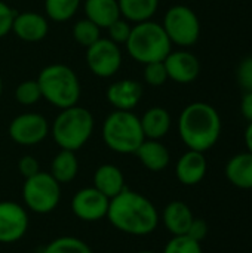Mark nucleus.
Segmentation results:
<instances>
[{
  "instance_id": "obj_34",
  "label": "nucleus",
  "mask_w": 252,
  "mask_h": 253,
  "mask_svg": "<svg viewBox=\"0 0 252 253\" xmlns=\"http://www.w3.org/2000/svg\"><path fill=\"white\" fill-rule=\"evenodd\" d=\"M18 170L19 173L27 179V178H31L34 176L36 173L40 172V165H39V160L33 156H22L18 162Z\"/></svg>"
},
{
  "instance_id": "obj_6",
  "label": "nucleus",
  "mask_w": 252,
  "mask_h": 253,
  "mask_svg": "<svg viewBox=\"0 0 252 253\" xmlns=\"http://www.w3.org/2000/svg\"><path fill=\"white\" fill-rule=\"evenodd\" d=\"M104 144L117 154H134L146 139L140 117L134 111H111L102 122Z\"/></svg>"
},
{
  "instance_id": "obj_32",
  "label": "nucleus",
  "mask_w": 252,
  "mask_h": 253,
  "mask_svg": "<svg viewBox=\"0 0 252 253\" xmlns=\"http://www.w3.org/2000/svg\"><path fill=\"white\" fill-rule=\"evenodd\" d=\"M236 80L244 92H252V55L245 56L236 68Z\"/></svg>"
},
{
  "instance_id": "obj_23",
  "label": "nucleus",
  "mask_w": 252,
  "mask_h": 253,
  "mask_svg": "<svg viewBox=\"0 0 252 253\" xmlns=\"http://www.w3.org/2000/svg\"><path fill=\"white\" fill-rule=\"evenodd\" d=\"M117 3L120 16L131 24L150 21L159 9V0H117Z\"/></svg>"
},
{
  "instance_id": "obj_36",
  "label": "nucleus",
  "mask_w": 252,
  "mask_h": 253,
  "mask_svg": "<svg viewBox=\"0 0 252 253\" xmlns=\"http://www.w3.org/2000/svg\"><path fill=\"white\" fill-rule=\"evenodd\" d=\"M241 114L242 117L251 123L252 122V92H244V96L241 99Z\"/></svg>"
},
{
  "instance_id": "obj_15",
  "label": "nucleus",
  "mask_w": 252,
  "mask_h": 253,
  "mask_svg": "<svg viewBox=\"0 0 252 253\" xmlns=\"http://www.w3.org/2000/svg\"><path fill=\"white\" fill-rule=\"evenodd\" d=\"M12 31L15 36L28 43H36L43 40L49 33V21L45 15L34 10H25L16 13L12 24Z\"/></svg>"
},
{
  "instance_id": "obj_27",
  "label": "nucleus",
  "mask_w": 252,
  "mask_h": 253,
  "mask_svg": "<svg viewBox=\"0 0 252 253\" xmlns=\"http://www.w3.org/2000/svg\"><path fill=\"white\" fill-rule=\"evenodd\" d=\"M73 37L80 46L89 47L91 44H94L97 40L101 39V28L92 21H89L88 18H83L74 22Z\"/></svg>"
},
{
  "instance_id": "obj_37",
  "label": "nucleus",
  "mask_w": 252,
  "mask_h": 253,
  "mask_svg": "<svg viewBox=\"0 0 252 253\" xmlns=\"http://www.w3.org/2000/svg\"><path fill=\"white\" fill-rule=\"evenodd\" d=\"M244 139H245V145H247V151H250L252 154V122L248 123L245 133H244Z\"/></svg>"
},
{
  "instance_id": "obj_17",
  "label": "nucleus",
  "mask_w": 252,
  "mask_h": 253,
  "mask_svg": "<svg viewBox=\"0 0 252 253\" xmlns=\"http://www.w3.org/2000/svg\"><path fill=\"white\" fill-rule=\"evenodd\" d=\"M134 154L138 157L140 163L151 172L165 170L171 162L169 150L157 139H144Z\"/></svg>"
},
{
  "instance_id": "obj_1",
  "label": "nucleus",
  "mask_w": 252,
  "mask_h": 253,
  "mask_svg": "<svg viewBox=\"0 0 252 253\" xmlns=\"http://www.w3.org/2000/svg\"><path fill=\"white\" fill-rule=\"evenodd\" d=\"M105 218L117 231L135 237L154 233L160 222L156 206L146 196L128 188L110 199Z\"/></svg>"
},
{
  "instance_id": "obj_28",
  "label": "nucleus",
  "mask_w": 252,
  "mask_h": 253,
  "mask_svg": "<svg viewBox=\"0 0 252 253\" xmlns=\"http://www.w3.org/2000/svg\"><path fill=\"white\" fill-rule=\"evenodd\" d=\"M15 99L18 104L24 107H30L37 104L42 99V92L37 80H24L15 89Z\"/></svg>"
},
{
  "instance_id": "obj_19",
  "label": "nucleus",
  "mask_w": 252,
  "mask_h": 253,
  "mask_svg": "<svg viewBox=\"0 0 252 253\" xmlns=\"http://www.w3.org/2000/svg\"><path fill=\"white\" fill-rule=\"evenodd\" d=\"M141 129L146 139H157L165 138L172 126V117L169 111L163 107H151L141 117Z\"/></svg>"
},
{
  "instance_id": "obj_35",
  "label": "nucleus",
  "mask_w": 252,
  "mask_h": 253,
  "mask_svg": "<svg viewBox=\"0 0 252 253\" xmlns=\"http://www.w3.org/2000/svg\"><path fill=\"white\" fill-rule=\"evenodd\" d=\"M208 233H209V227H208L206 221L199 219V218H195L193 222H192V225H190V228H189V231H187V236L201 243L202 240L206 239Z\"/></svg>"
},
{
  "instance_id": "obj_39",
  "label": "nucleus",
  "mask_w": 252,
  "mask_h": 253,
  "mask_svg": "<svg viewBox=\"0 0 252 253\" xmlns=\"http://www.w3.org/2000/svg\"><path fill=\"white\" fill-rule=\"evenodd\" d=\"M137 253H156V252H153V251H140V252H137Z\"/></svg>"
},
{
  "instance_id": "obj_30",
  "label": "nucleus",
  "mask_w": 252,
  "mask_h": 253,
  "mask_svg": "<svg viewBox=\"0 0 252 253\" xmlns=\"http://www.w3.org/2000/svg\"><path fill=\"white\" fill-rule=\"evenodd\" d=\"M143 77H144V82L151 87H160L169 80L163 61L146 64Z\"/></svg>"
},
{
  "instance_id": "obj_29",
  "label": "nucleus",
  "mask_w": 252,
  "mask_h": 253,
  "mask_svg": "<svg viewBox=\"0 0 252 253\" xmlns=\"http://www.w3.org/2000/svg\"><path fill=\"white\" fill-rule=\"evenodd\" d=\"M162 253H203V251L199 242L184 234L172 236V239L165 245Z\"/></svg>"
},
{
  "instance_id": "obj_24",
  "label": "nucleus",
  "mask_w": 252,
  "mask_h": 253,
  "mask_svg": "<svg viewBox=\"0 0 252 253\" xmlns=\"http://www.w3.org/2000/svg\"><path fill=\"white\" fill-rule=\"evenodd\" d=\"M79 173V160L74 151L59 150L50 165V175L58 184H68L76 179Z\"/></svg>"
},
{
  "instance_id": "obj_10",
  "label": "nucleus",
  "mask_w": 252,
  "mask_h": 253,
  "mask_svg": "<svg viewBox=\"0 0 252 253\" xmlns=\"http://www.w3.org/2000/svg\"><path fill=\"white\" fill-rule=\"evenodd\" d=\"M50 127L45 116L39 113H22L12 119L7 127L9 138L22 147H33L46 139Z\"/></svg>"
},
{
  "instance_id": "obj_16",
  "label": "nucleus",
  "mask_w": 252,
  "mask_h": 253,
  "mask_svg": "<svg viewBox=\"0 0 252 253\" xmlns=\"http://www.w3.org/2000/svg\"><path fill=\"white\" fill-rule=\"evenodd\" d=\"M208 172V162L205 153L187 150L175 165V176L177 179L186 185L193 187L203 181Z\"/></svg>"
},
{
  "instance_id": "obj_7",
  "label": "nucleus",
  "mask_w": 252,
  "mask_h": 253,
  "mask_svg": "<svg viewBox=\"0 0 252 253\" xmlns=\"http://www.w3.org/2000/svg\"><path fill=\"white\" fill-rule=\"evenodd\" d=\"M22 200L28 211L46 215L53 212L61 200V184L48 172H39L27 178L22 185Z\"/></svg>"
},
{
  "instance_id": "obj_8",
  "label": "nucleus",
  "mask_w": 252,
  "mask_h": 253,
  "mask_svg": "<svg viewBox=\"0 0 252 253\" xmlns=\"http://www.w3.org/2000/svg\"><path fill=\"white\" fill-rule=\"evenodd\" d=\"M162 27L171 43L180 47H190L201 37L199 16L186 4L171 6L163 16Z\"/></svg>"
},
{
  "instance_id": "obj_33",
  "label": "nucleus",
  "mask_w": 252,
  "mask_h": 253,
  "mask_svg": "<svg viewBox=\"0 0 252 253\" xmlns=\"http://www.w3.org/2000/svg\"><path fill=\"white\" fill-rule=\"evenodd\" d=\"M15 15H16V10H13L9 4L0 0V39L6 37L12 31Z\"/></svg>"
},
{
  "instance_id": "obj_9",
  "label": "nucleus",
  "mask_w": 252,
  "mask_h": 253,
  "mask_svg": "<svg viewBox=\"0 0 252 253\" xmlns=\"http://www.w3.org/2000/svg\"><path fill=\"white\" fill-rule=\"evenodd\" d=\"M123 62L120 46L110 39H100L86 47V65L100 79H110L117 74Z\"/></svg>"
},
{
  "instance_id": "obj_38",
  "label": "nucleus",
  "mask_w": 252,
  "mask_h": 253,
  "mask_svg": "<svg viewBox=\"0 0 252 253\" xmlns=\"http://www.w3.org/2000/svg\"><path fill=\"white\" fill-rule=\"evenodd\" d=\"M1 92H3V80H1V76H0V96H1Z\"/></svg>"
},
{
  "instance_id": "obj_12",
  "label": "nucleus",
  "mask_w": 252,
  "mask_h": 253,
  "mask_svg": "<svg viewBox=\"0 0 252 253\" xmlns=\"http://www.w3.org/2000/svg\"><path fill=\"white\" fill-rule=\"evenodd\" d=\"M110 199L95 187L79 190L71 200V211L83 222H97L107 216Z\"/></svg>"
},
{
  "instance_id": "obj_14",
  "label": "nucleus",
  "mask_w": 252,
  "mask_h": 253,
  "mask_svg": "<svg viewBox=\"0 0 252 253\" xmlns=\"http://www.w3.org/2000/svg\"><path fill=\"white\" fill-rule=\"evenodd\" d=\"M144 93L143 84L134 79H120L111 83L105 90V98L114 110L132 111Z\"/></svg>"
},
{
  "instance_id": "obj_25",
  "label": "nucleus",
  "mask_w": 252,
  "mask_h": 253,
  "mask_svg": "<svg viewBox=\"0 0 252 253\" xmlns=\"http://www.w3.org/2000/svg\"><path fill=\"white\" fill-rule=\"evenodd\" d=\"M80 1L82 0H45V16L55 22H65L77 13Z\"/></svg>"
},
{
  "instance_id": "obj_4",
  "label": "nucleus",
  "mask_w": 252,
  "mask_h": 253,
  "mask_svg": "<svg viewBox=\"0 0 252 253\" xmlns=\"http://www.w3.org/2000/svg\"><path fill=\"white\" fill-rule=\"evenodd\" d=\"M95 120L92 113L77 105L59 110V114L55 117L50 133L55 144L61 150L77 151L88 144L94 133Z\"/></svg>"
},
{
  "instance_id": "obj_5",
  "label": "nucleus",
  "mask_w": 252,
  "mask_h": 253,
  "mask_svg": "<svg viewBox=\"0 0 252 253\" xmlns=\"http://www.w3.org/2000/svg\"><path fill=\"white\" fill-rule=\"evenodd\" d=\"M125 47L134 61L146 65L150 62L163 61L172 50V43L162 24L150 19L132 25Z\"/></svg>"
},
{
  "instance_id": "obj_26",
  "label": "nucleus",
  "mask_w": 252,
  "mask_h": 253,
  "mask_svg": "<svg viewBox=\"0 0 252 253\" xmlns=\"http://www.w3.org/2000/svg\"><path fill=\"white\" fill-rule=\"evenodd\" d=\"M42 253H94L91 246L77 239V237H71V236H62L58 237L55 240H52L50 243H48L45 246V249Z\"/></svg>"
},
{
  "instance_id": "obj_18",
  "label": "nucleus",
  "mask_w": 252,
  "mask_h": 253,
  "mask_svg": "<svg viewBox=\"0 0 252 253\" xmlns=\"http://www.w3.org/2000/svg\"><path fill=\"white\" fill-rule=\"evenodd\" d=\"M195 216L192 209L180 200L171 202L165 206L162 212L160 221L163 222L165 228L172 234V236H184L187 234Z\"/></svg>"
},
{
  "instance_id": "obj_21",
  "label": "nucleus",
  "mask_w": 252,
  "mask_h": 253,
  "mask_svg": "<svg viewBox=\"0 0 252 253\" xmlns=\"http://www.w3.org/2000/svg\"><path fill=\"white\" fill-rule=\"evenodd\" d=\"M94 187L105 197L113 199L126 188L123 172L114 165H101L94 173Z\"/></svg>"
},
{
  "instance_id": "obj_13",
  "label": "nucleus",
  "mask_w": 252,
  "mask_h": 253,
  "mask_svg": "<svg viewBox=\"0 0 252 253\" xmlns=\"http://www.w3.org/2000/svg\"><path fill=\"white\" fill-rule=\"evenodd\" d=\"M163 64L168 79L180 84L193 83L201 74V62L198 56L186 49L171 50L163 59Z\"/></svg>"
},
{
  "instance_id": "obj_11",
  "label": "nucleus",
  "mask_w": 252,
  "mask_h": 253,
  "mask_svg": "<svg viewBox=\"0 0 252 253\" xmlns=\"http://www.w3.org/2000/svg\"><path fill=\"white\" fill-rule=\"evenodd\" d=\"M27 209L15 202H0V243L19 242L28 230Z\"/></svg>"
},
{
  "instance_id": "obj_22",
  "label": "nucleus",
  "mask_w": 252,
  "mask_h": 253,
  "mask_svg": "<svg viewBox=\"0 0 252 253\" xmlns=\"http://www.w3.org/2000/svg\"><path fill=\"white\" fill-rule=\"evenodd\" d=\"M85 18L97 24L100 28H108L120 18L117 0H85Z\"/></svg>"
},
{
  "instance_id": "obj_3",
  "label": "nucleus",
  "mask_w": 252,
  "mask_h": 253,
  "mask_svg": "<svg viewBox=\"0 0 252 253\" xmlns=\"http://www.w3.org/2000/svg\"><path fill=\"white\" fill-rule=\"evenodd\" d=\"M42 99L58 110L79 104L82 86L76 71L65 64H49L37 77Z\"/></svg>"
},
{
  "instance_id": "obj_2",
  "label": "nucleus",
  "mask_w": 252,
  "mask_h": 253,
  "mask_svg": "<svg viewBox=\"0 0 252 253\" xmlns=\"http://www.w3.org/2000/svg\"><path fill=\"white\" fill-rule=\"evenodd\" d=\"M221 116L208 102L196 101L183 108L178 117V135L189 150L206 153L220 139Z\"/></svg>"
},
{
  "instance_id": "obj_20",
  "label": "nucleus",
  "mask_w": 252,
  "mask_h": 253,
  "mask_svg": "<svg viewBox=\"0 0 252 253\" xmlns=\"http://www.w3.org/2000/svg\"><path fill=\"white\" fill-rule=\"evenodd\" d=\"M227 181L241 190H252V154L250 151L238 153L226 165Z\"/></svg>"
},
{
  "instance_id": "obj_31",
  "label": "nucleus",
  "mask_w": 252,
  "mask_h": 253,
  "mask_svg": "<svg viewBox=\"0 0 252 253\" xmlns=\"http://www.w3.org/2000/svg\"><path fill=\"white\" fill-rule=\"evenodd\" d=\"M131 30H132L131 22L120 16L119 19H116V21L107 28V31H108V37H107V39H110L111 42H114V43L119 44V46H120V44H125L126 40L129 39Z\"/></svg>"
}]
</instances>
